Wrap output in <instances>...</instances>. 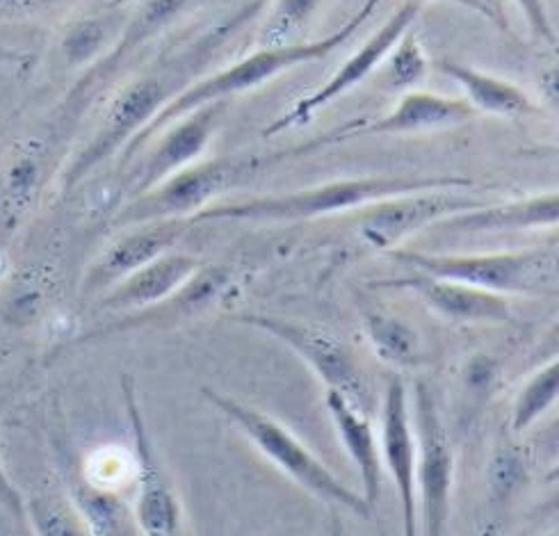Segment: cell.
<instances>
[{
  "label": "cell",
  "mask_w": 559,
  "mask_h": 536,
  "mask_svg": "<svg viewBox=\"0 0 559 536\" xmlns=\"http://www.w3.org/2000/svg\"><path fill=\"white\" fill-rule=\"evenodd\" d=\"M379 448L384 475L393 481L402 536H420L418 529V498H416V462L418 443L414 427L412 391L402 377L389 379L379 402Z\"/></svg>",
  "instance_id": "obj_12"
},
{
  "label": "cell",
  "mask_w": 559,
  "mask_h": 536,
  "mask_svg": "<svg viewBox=\"0 0 559 536\" xmlns=\"http://www.w3.org/2000/svg\"><path fill=\"white\" fill-rule=\"evenodd\" d=\"M324 0H272L259 31V46H288L304 41L301 33L309 28Z\"/></svg>",
  "instance_id": "obj_28"
},
{
  "label": "cell",
  "mask_w": 559,
  "mask_h": 536,
  "mask_svg": "<svg viewBox=\"0 0 559 536\" xmlns=\"http://www.w3.org/2000/svg\"><path fill=\"white\" fill-rule=\"evenodd\" d=\"M473 188H435L395 194L357 211V236L372 251H395L437 224L489 203Z\"/></svg>",
  "instance_id": "obj_8"
},
{
  "label": "cell",
  "mask_w": 559,
  "mask_h": 536,
  "mask_svg": "<svg viewBox=\"0 0 559 536\" xmlns=\"http://www.w3.org/2000/svg\"><path fill=\"white\" fill-rule=\"evenodd\" d=\"M179 92L181 90H176L174 75L158 71L138 75L135 81L123 85L100 115L96 131L62 169L60 190L64 194L75 190L98 167L112 160L117 153L129 151L146 126Z\"/></svg>",
  "instance_id": "obj_5"
},
{
  "label": "cell",
  "mask_w": 559,
  "mask_h": 536,
  "mask_svg": "<svg viewBox=\"0 0 559 536\" xmlns=\"http://www.w3.org/2000/svg\"><path fill=\"white\" fill-rule=\"evenodd\" d=\"M391 286L414 293L429 311L454 324H502L512 318L510 297L466 281L409 270Z\"/></svg>",
  "instance_id": "obj_16"
},
{
  "label": "cell",
  "mask_w": 559,
  "mask_h": 536,
  "mask_svg": "<svg viewBox=\"0 0 559 536\" xmlns=\"http://www.w3.org/2000/svg\"><path fill=\"white\" fill-rule=\"evenodd\" d=\"M192 222L186 219H167V222H148L123 228L83 274L81 297L100 299L112 290L126 276H131L140 267L156 261L163 253L171 251L186 234Z\"/></svg>",
  "instance_id": "obj_15"
},
{
  "label": "cell",
  "mask_w": 559,
  "mask_h": 536,
  "mask_svg": "<svg viewBox=\"0 0 559 536\" xmlns=\"http://www.w3.org/2000/svg\"><path fill=\"white\" fill-rule=\"evenodd\" d=\"M512 3L521 12L532 37L544 41V44L557 46V33H555V25H552L546 0H512Z\"/></svg>",
  "instance_id": "obj_30"
},
{
  "label": "cell",
  "mask_w": 559,
  "mask_h": 536,
  "mask_svg": "<svg viewBox=\"0 0 559 536\" xmlns=\"http://www.w3.org/2000/svg\"><path fill=\"white\" fill-rule=\"evenodd\" d=\"M412 408L418 443V529L420 536H448L456 471L452 441L439 414V406L427 386L416 384L412 391Z\"/></svg>",
  "instance_id": "obj_11"
},
{
  "label": "cell",
  "mask_w": 559,
  "mask_h": 536,
  "mask_svg": "<svg viewBox=\"0 0 559 536\" xmlns=\"http://www.w3.org/2000/svg\"><path fill=\"white\" fill-rule=\"evenodd\" d=\"M429 58L425 53V46L420 44L418 35L412 31H406L400 41L393 46L389 58L381 62L379 71V85L381 90L389 92H412L418 90L425 79L429 75Z\"/></svg>",
  "instance_id": "obj_27"
},
{
  "label": "cell",
  "mask_w": 559,
  "mask_h": 536,
  "mask_svg": "<svg viewBox=\"0 0 559 536\" xmlns=\"http://www.w3.org/2000/svg\"><path fill=\"white\" fill-rule=\"evenodd\" d=\"M126 420L133 437L135 502L131 514L140 536H190L183 500L176 493L160 454L148 437L133 377L121 379Z\"/></svg>",
  "instance_id": "obj_10"
},
{
  "label": "cell",
  "mask_w": 559,
  "mask_h": 536,
  "mask_svg": "<svg viewBox=\"0 0 559 536\" xmlns=\"http://www.w3.org/2000/svg\"><path fill=\"white\" fill-rule=\"evenodd\" d=\"M555 354H559V318L548 326V331L535 343V347L530 349L527 359H525V368L532 370L535 366L548 361Z\"/></svg>",
  "instance_id": "obj_32"
},
{
  "label": "cell",
  "mask_w": 559,
  "mask_h": 536,
  "mask_svg": "<svg viewBox=\"0 0 559 536\" xmlns=\"http://www.w3.org/2000/svg\"><path fill=\"white\" fill-rule=\"evenodd\" d=\"M379 5L381 0H364V5L357 12H354L343 25H338L336 31H332L324 37L304 39L288 46H259L257 50H251V53L238 58L228 67L186 85L156 115V119L146 126L144 133L133 142V146L126 151V158L142 151L144 144L158 131H163L167 123L176 121L197 108L211 106V104H228V100L240 94L267 85L270 81L278 79L282 73H288L297 67H307L334 56L336 50L343 48L354 35L364 31V25L377 14Z\"/></svg>",
  "instance_id": "obj_1"
},
{
  "label": "cell",
  "mask_w": 559,
  "mask_h": 536,
  "mask_svg": "<svg viewBox=\"0 0 559 536\" xmlns=\"http://www.w3.org/2000/svg\"><path fill=\"white\" fill-rule=\"evenodd\" d=\"M236 288V270L228 265H201L186 284L176 290L171 297L163 299L156 306H148L144 311L117 315L112 322L96 326L87 331L85 336L79 338V345L108 338L126 331H140V329H163L186 324L213 311L219 306L228 293Z\"/></svg>",
  "instance_id": "obj_13"
},
{
  "label": "cell",
  "mask_w": 559,
  "mask_h": 536,
  "mask_svg": "<svg viewBox=\"0 0 559 536\" xmlns=\"http://www.w3.org/2000/svg\"><path fill=\"white\" fill-rule=\"evenodd\" d=\"M201 397L231 422L265 462L295 481L301 491L361 519H372L364 496L347 487L288 425L211 386L201 389Z\"/></svg>",
  "instance_id": "obj_3"
},
{
  "label": "cell",
  "mask_w": 559,
  "mask_h": 536,
  "mask_svg": "<svg viewBox=\"0 0 559 536\" xmlns=\"http://www.w3.org/2000/svg\"><path fill=\"white\" fill-rule=\"evenodd\" d=\"M324 406L347 458L359 473L361 496L374 516L384 484V464H381L379 429L372 422V414L336 391H324Z\"/></svg>",
  "instance_id": "obj_20"
},
{
  "label": "cell",
  "mask_w": 559,
  "mask_h": 536,
  "mask_svg": "<svg viewBox=\"0 0 559 536\" xmlns=\"http://www.w3.org/2000/svg\"><path fill=\"white\" fill-rule=\"evenodd\" d=\"M25 523L35 536H96L81 504L62 489H41L25 500Z\"/></svg>",
  "instance_id": "obj_25"
},
{
  "label": "cell",
  "mask_w": 559,
  "mask_h": 536,
  "mask_svg": "<svg viewBox=\"0 0 559 536\" xmlns=\"http://www.w3.org/2000/svg\"><path fill=\"white\" fill-rule=\"evenodd\" d=\"M73 0H0V19H35L67 8Z\"/></svg>",
  "instance_id": "obj_31"
},
{
  "label": "cell",
  "mask_w": 559,
  "mask_h": 536,
  "mask_svg": "<svg viewBox=\"0 0 559 536\" xmlns=\"http://www.w3.org/2000/svg\"><path fill=\"white\" fill-rule=\"evenodd\" d=\"M209 3H213V0H138L129 10V21L123 25V33L115 50L104 62H98L85 73L75 96L90 98L104 90V85L123 67V62L133 58L144 44L154 41L156 37L167 33L171 25L183 21L188 14Z\"/></svg>",
  "instance_id": "obj_19"
},
{
  "label": "cell",
  "mask_w": 559,
  "mask_h": 536,
  "mask_svg": "<svg viewBox=\"0 0 559 536\" xmlns=\"http://www.w3.org/2000/svg\"><path fill=\"white\" fill-rule=\"evenodd\" d=\"M559 404V354L530 370L512 406V431L525 433Z\"/></svg>",
  "instance_id": "obj_26"
},
{
  "label": "cell",
  "mask_w": 559,
  "mask_h": 536,
  "mask_svg": "<svg viewBox=\"0 0 559 536\" xmlns=\"http://www.w3.org/2000/svg\"><path fill=\"white\" fill-rule=\"evenodd\" d=\"M39 160L35 151H19L16 158L8 165L3 181V209L14 224L31 209L39 192Z\"/></svg>",
  "instance_id": "obj_29"
},
{
  "label": "cell",
  "mask_w": 559,
  "mask_h": 536,
  "mask_svg": "<svg viewBox=\"0 0 559 536\" xmlns=\"http://www.w3.org/2000/svg\"><path fill=\"white\" fill-rule=\"evenodd\" d=\"M489 3H491V5H493V8H498V10H500V12H502V8H500V0H489Z\"/></svg>",
  "instance_id": "obj_38"
},
{
  "label": "cell",
  "mask_w": 559,
  "mask_h": 536,
  "mask_svg": "<svg viewBox=\"0 0 559 536\" xmlns=\"http://www.w3.org/2000/svg\"><path fill=\"white\" fill-rule=\"evenodd\" d=\"M236 320L245 326L263 331L265 336L288 347L318 377L324 391H336L357 402L366 412H374V395L364 368L349 345L334 336L332 331L270 313H242Z\"/></svg>",
  "instance_id": "obj_7"
},
{
  "label": "cell",
  "mask_w": 559,
  "mask_h": 536,
  "mask_svg": "<svg viewBox=\"0 0 559 536\" xmlns=\"http://www.w3.org/2000/svg\"><path fill=\"white\" fill-rule=\"evenodd\" d=\"M253 167H257V160L201 158L194 165L165 178L158 186L131 196L129 203L115 215V226L129 228L167 219L194 222L197 215L211 209L222 194L247 178Z\"/></svg>",
  "instance_id": "obj_6"
},
{
  "label": "cell",
  "mask_w": 559,
  "mask_h": 536,
  "mask_svg": "<svg viewBox=\"0 0 559 536\" xmlns=\"http://www.w3.org/2000/svg\"><path fill=\"white\" fill-rule=\"evenodd\" d=\"M477 112L468 106L466 98L443 96L425 90L404 92L395 108L384 112L377 119L359 121L357 126H345L343 131L336 133L338 140L352 138H370V135H412V133H429V131H443L456 129Z\"/></svg>",
  "instance_id": "obj_18"
},
{
  "label": "cell",
  "mask_w": 559,
  "mask_h": 536,
  "mask_svg": "<svg viewBox=\"0 0 559 536\" xmlns=\"http://www.w3.org/2000/svg\"><path fill=\"white\" fill-rule=\"evenodd\" d=\"M559 228V190L519 196L510 201H489L475 211L454 215L431 231L443 236H507V234H552Z\"/></svg>",
  "instance_id": "obj_17"
},
{
  "label": "cell",
  "mask_w": 559,
  "mask_h": 536,
  "mask_svg": "<svg viewBox=\"0 0 559 536\" xmlns=\"http://www.w3.org/2000/svg\"><path fill=\"white\" fill-rule=\"evenodd\" d=\"M423 8H425L423 0H404V3L384 23H381L352 56H347L338 64V69L329 75L318 90L297 98L286 112H282L272 123H267L263 138H276L293 129H299V126H307L318 112L336 104L338 98H343L352 90L364 85L370 75L379 71L381 62L389 58L400 37L406 31L414 28V23L418 21Z\"/></svg>",
  "instance_id": "obj_9"
},
{
  "label": "cell",
  "mask_w": 559,
  "mask_h": 536,
  "mask_svg": "<svg viewBox=\"0 0 559 536\" xmlns=\"http://www.w3.org/2000/svg\"><path fill=\"white\" fill-rule=\"evenodd\" d=\"M129 21V8L110 5L104 12L75 19L60 37V58L71 69H92L104 62Z\"/></svg>",
  "instance_id": "obj_23"
},
{
  "label": "cell",
  "mask_w": 559,
  "mask_h": 536,
  "mask_svg": "<svg viewBox=\"0 0 559 536\" xmlns=\"http://www.w3.org/2000/svg\"><path fill=\"white\" fill-rule=\"evenodd\" d=\"M203 263L186 251H167L98 299V311L129 315L171 297Z\"/></svg>",
  "instance_id": "obj_21"
},
{
  "label": "cell",
  "mask_w": 559,
  "mask_h": 536,
  "mask_svg": "<svg viewBox=\"0 0 559 536\" xmlns=\"http://www.w3.org/2000/svg\"><path fill=\"white\" fill-rule=\"evenodd\" d=\"M0 504H3L5 512L12 514L16 521L25 523V500L21 498L19 489L14 487V481L5 473L3 462H0Z\"/></svg>",
  "instance_id": "obj_34"
},
{
  "label": "cell",
  "mask_w": 559,
  "mask_h": 536,
  "mask_svg": "<svg viewBox=\"0 0 559 536\" xmlns=\"http://www.w3.org/2000/svg\"><path fill=\"white\" fill-rule=\"evenodd\" d=\"M537 85H539V92H542L546 104L555 112H559V60L544 67V71L539 73V79H537Z\"/></svg>",
  "instance_id": "obj_35"
},
{
  "label": "cell",
  "mask_w": 559,
  "mask_h": 536,
  "mask_svg": "<svg viewBox=\"0 0 559 536\" xmlns=\"http://www.w3.org/2000/svg\"><path fill=\"white\" fill-rule=\"evenodd\" d=\"M423 3H425V0H423ZM443 3H452L456 8L468 10V12L477 14V16H481V19H487L489 23L496 25V28H500L502 33L510 35V23H507L504 14L498 8H493L489 0H443Z\"/></svg>",
  "instance_id": "obj_33"
},
{
  "label": "cell",
  "mask_w": 559,
  "mask_h": 536,
  "mask_svg": "<svg viewBox=\"0 0 559 536\" xmlns=\"http://www.w3.org/2000/svg\"><path fill=\"white\" fill-rule=\"evenodd\" d=\"M435 188H475L473 178L464 176H359L338 178L320 186L301 188L282 194H261L240 201L213 203L194 217V222H257V224H290L309 222L326 215L357 213L374 201L395 194L435 190Z\"/></svg>",
  "instance_id": "obj_2"
},
{
  "label": "cell",
  "mask_w": 559,
  "mask_h": 536,
  "mask_svg": "<svg viewBox=\"0 0 559 536\" xmlns=\"http://www.w3.org/2000/svg\"><path fill=\"white\" fill-rule=\"evenodd\" d=\"M391 259L412 272L448 276L504 297L559 293V245L489 253H427L395 249Z\"/></svg>",
  "instance_id": "obj_4"
},
{
  "label": "cell",
  "mask_w": 559,
  "mask_h": 536,
  "mask_svg": "<svg viewBox=\"0 0 559 536\" xmlns=\"http://www.w3.org/2000/svg\"><path fill=\"white\" fill-rule=\"evenodd\" d=\"M546 242H548V245H559V228H557V231H552V234L546 236Z\"/></svg>",
  "instance_id": "obj_37"
},
{
  "label": "cell",
  "mask_w": 559,
  "mask_h": 536,
  "mask_svg": "<svg viewBox=\"0 0 559 536\" xmlns=\"http://www.w3.org/2000/svg\"><path fill=\"white\" fill-rule=\"evenodd\" d=\"M439 71L464 92V98L477 115L523 119L539 112V106L525 90L500 75L456 60H441Z\"/></svg>",
  "instance_id": "obj_22"
},
{
  "label": "cell",
  "mask_w": 559,
  "mask_h": 536,
  "mask_svg": "<svg viewBox=\"0 0 559 536\" xmlns=\"http://www.w3.org/2000/svg\"><path fill=\"white\" fill-rule=\"evenodd\" d=\"M555 487H559V484H555Z\"/></svg>",
  "instance_id": "obj_41"
},
{
  "label": "cell",
  "mask_w": 559,
  "mask_h": 536,
  "mask_svg": "<svg viewBox=\"0 0 559 536\" xmlns=\"http://www.w3.org/2000/svg\"><path fill=\"white\" fill-rule=\"evenodd\" d=\"M334 536H341V532H338V529H336V532H334Z\"/></svg>",
  "instance_id": "obj_40"
},
{
  "label": "cell",
  "mask_w": 559,
  "mask_h": 536,
  "mask_svg": "<svg viewBox=\"0 0 559 536\" xmlns=\"http://www.w3.org/2000/svg\"><path fill=\"white\" fill-rule=\"evenodd\" d=\"M548 536H559V529H555V532H550Z\"/></svg>",
  "instance_id": "obj_39"
},
{
  "label": "cell",
  "mask_w": 559,
  "mask_h": 536,
  "mask_svg": "<svg viewBox=\"0 0 559 536\" xmlns=\"http://www.w3.org/2000/svg\"><path fill=\"white\" fill-rule=\"evenodd\" d=\"M546 481H548V484H559V456H557V462L548 468Z\"/></svg>",
  "instance_id": "obj_36"
},
{
  "label": "cell",
  "mask_w": 559,
  "mask_h": 536,
  "mask_svg": "<svg viewBox=\"0 0 559 536\" xmlns=\"http://www.w3.org/2000/svg\"><path fill=\"white\" fill-rule=\"evenodd\" d=\"M361 329L381 364L395 370H414L423 364L425 349L420 334L406 320L379 309H366L361 311Z\"/></svg>",
  "instance_id": "obj_24"
},
{
  "label": "cell",
  "mask_w": 559,
  "mask_h": 536,
  "mask_svg": "<svg viewBox=\"0 0 559 536\" xmlns=\"http://www.w3.org/2000/svg\"><path fill=\"white\" fill-rule=\"evenodd\" d=\"M226 106L228 104H211L197 108L167 123L163 131L151 138L144 144L146 156L138 165L131 196L146 192L148 188L158 186L176 171L201 160L203 153L209 151L215 133L219 131L222 119L226 115Z\"/></svg>",
  "instance_id": "obj_14"
}]
</instances>
